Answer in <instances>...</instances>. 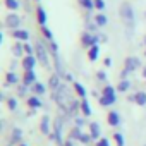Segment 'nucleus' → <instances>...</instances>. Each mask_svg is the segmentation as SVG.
Masks as SVG:
<instances>
[{"label": "nucleus", "instance_id": "3c124183", "mask_svg": "<svg viewBox=\"0 0 146 146\" xmlns=\"http://www.w3.org/2000/svg\"><path fill=\"white\" fill-rule=\"evenodd\" d=\"M144 45H146V36H144Z\"/></svg>", "mask_w": 146, "mask_h": 146}, {"label": "nucleus", "instance_id": "2f4dec72", "mask_svg": "<svg viewBox=\"0 0 146 146\" xmlns=\"http://www.w3.org/2000/svg\"><path fill=\"white\" fill-rule=\"evenodd\" d=\"M113 141L117 146H125V139H124L122 132H113Z\"/></svg>", "mask_w": 146, "mask_h": 146}, {"label": "nucleus", "instance_id": "4c0bfd02", "mask_svg": "<svg viewBox=\"0 0 146 146\" xmlns=\"http://www.w3.org/2000/svg\"><path fill=\"white\" fill-rule=\"evenodd\" d=\"M98 100H100V105H102V107H110V105H113V103H112V102H110L107 96H103V95H102Z\"/></svg>", "mask_w": 146, "mask_h": 146}, {"label": "nucleus", "instance_id": "20e7f679", "mask_svg": "<svg viewBox=\"0 0 146 146\" xmlns=\"http://www.w3.org/2000/svg\"><path fill=\"white\" fill-rule=\"evenodd\" d=\"M102 41V38H100V35L98 33H90V31H84L83 35H81V45L84 46V48H91L93 45H98Z\"/></svg>", "mask_w": 146, "mask_h": 146}, {"label": "nucleus", "instance_id": "6e6552de", "mask_svg": "<svg viewBox=\"0 0 146 146\" xmlns=\"http://www.w3.org/2000/svg\"><path fill=\"white\" fill-rule=\"evenodd\" d=\"M12 38L14 40H17V41H29V38H31V33L28 31V29H23V28H19V29H16V31H12Z\"/></svg>", "mask_w": 146, "mask_h": 146}, {"label": "nucleus", "instance_id": "37998d69", "mask_svg": "<svg viewBox=\"0 0 146 146\" xmlns=\"http://www.w3.org/2000/svg\"><path fill=\"white\" fill-rule=\"evenodd\" d=\"M64 79H65V81H70V83H74V76H72L70 72H65V76H64Z\"/></svg>", "mask_w": 146, "mask_h": 146}, {"label": "nucleus", "instance_id": "7ed1b4c3", "mask_svg": "<svg viewBox=\"0 0 146 146\" xmlns=\"http://www.w3.org/2000/svg\"><path fill=\"white\" fill-rule=\"evenodd\" d=\"M137 67H141V60L137 57H127L125 62H124V69L120 70V79H127V76L131 74V72H134Z\"/></svg>", "mask_w": 146, "mask_h": 146}, {"label": "nucleus", "instance_id": "864d4df0", "mask_svg": "<svg viewBox=\"0 0 146 146\" xmlns=\"http://www.w3.org/2000/svg\"><path fill=\"white\" fill-rule=\"evenodd\" d=\"M144 55H146V52H144Z\"/></svg>", "mask_w": 146, "mask_h": 146}, {"label": "nucleus", "instance_id": "de8ad7c7", "mask_svg": "<svg viewBox=\"0 0 146 146\" xmlns=\"http://www.w3.org/2000/svg\"><path fill=\"white\" fill-rule=\"evenodd\" d=\"M143 78L146 79V67H143Z\"/></svg>", "mask_w": 146, "mask_h": 146}, {"label": "nucleus", "instance_id": "ddd939ff", "mask_svg": "<svg viewBox=\"0 0 146 146\" xmlns=\"http://www.w3.org/2000/svg\"><path fill=\"white\" fill-rule=\"evenodd\" d=\"M46 11L41 7V5H38L36 7V21H38V24L40 26H46Z\"/></svg>", "mask_w": 146, "mask_h": 146}, {"label": "nucleus", "instance_id": "c85d7f7f", "mask_svg": "<svg viewBox=\"0 0 146 146\" xmlns=\"http://www.w3.org/2000/svg\"><path fill=\"white\" fill-rule=\"evenodd\" d=\"M81 136H83V132H81V129H79V127H74V129L69 132V139H70V141H79V139H81Z\"/></svg>", "mask_w": 146, "mask_h": 146}, {"label": "nucleus", "instance_id": "4468645a", "mask_svg": "<svg viewBox=\"0 0 146 146\" xmlns=\"http://www.w3.org/2000/svg\"><path fill=\"white\" fill-rule=\"evenodd\" d=\"M107 120H108V124H110L112 127L120 125V115H119V112L110 110V112H108V115H107Z\"/></svg>", "mask_w": 146, "mask_h": 146}, {"label": "nucleus", "instance_id": "603ef678", "mask_svg": "<svg viewBox=\"0 0 146 146\" xmlns=\"http://www.w3.org/2000/svg\"><path fill=\"white\" fill-rule=\"evenodd\" d=\"M9 146H12V144H9Z\"/></svg>", "mask_w": 146, "mask_h": 146}, {"label": "nucleus", "instance_id": "423d86ee", "mask_svg": "<svg viewBox=\"0 0 146 146\" xmlns=\"http://www.w3.org/2000/svg\"><path fill=\"white\" fill-rule=\"evenodd\" d=\"M62 119L58 117L57 120H55V124H53V134H50V137L53 139V141H57V144H60V146H64V139H62Z\"/></svg>", "mask_w": 146, "mask_h": 146}, {"label": "nucleus", "instance_id": "a19ab883", "mask_svg": "<svg viewBox=\"0 0 146 146\" xmlns=\"http://www.w3.org/2000/svg\"><path fill=\"white\" fill-rule=\"evenodd\" d=\"M96 146H110V141H108L107 137H100V139L96 141Z\"/></svg>", "mask_w": 146, "mask_h": 146}, {"label": "nucleus", "instance_id": "a211bd4d", "mask_svg": "<svg viewBox=\"0 0 146 146\" xmlns=\"http://www.w3.org/2000/svg\"><path fill=\"white\" fill-rule=\"evenodd\" d=\"M88 58L90 62H96L100 58V45H93L91 48H88Z\"/></svg>", "mask_w": 146, "mask_h": 146}, {"label": "nucleus", "instance_id": "c03bdc74", "mask_svg": "<svg viewBox=\"0 0 146 146\" xmlns=\"http://www.w3.org/2000/svg\"><path fill=\"white\" fill-rule=\"evenodd\" d=\"M103 65H105V67H110V65H112V58H110V57H107V58L103 60Z\"/></svg>", "mask_w": 146, "mask_h": 146}, {"label": "nucleus", "instance_id": "ea45409f", "mask_svg": "<svg viewBox=\"0 0 146 146\" xmlns=\"http://www.w3.org/2000/svg\"><path fill=\"white\" fill-rule=\"evenodd\" d=\"M48 48H50V53H58V45L55 41H48Z\"/></svg>", "mask_w": 146, "mask_h": 146}, {"label": "nucleus", "instance_id": "79ce46f5", "mask_svg": "<svg viewBox=\"0 0 146 146\" xmlns=\"http://www.w3.org/2000/svg\"><path fill=\"white\" fill-rule=\"evenodd\" d=\"M84 125H86V120H84L83 117H76V127L81 129V127H84Z\"/></svg>", "mask_w": 146, "mask_h": 146}, {"label": "nucleus", "instance_id": "a878e982", "mask_svg": "<svg viewBox=\"0 0 146 146\" xmlns=\"http://www.w3.org/2000/svg\"><path fill=\"white\" fill-rule=\"evenodd\" d=\"M134 98H136V103L139 107H144L146 105V91H136L134 93Z\"/></svg>", "mask_w": 146, "mask_h": 146}, {"label": "nucleus", "instance_id": "72a5a7b5", "mask_svg": "<svg viewBox=\"0 0 146 146\" xmlns=\"http://www.w3.org/2000/svg\"><path fill=\"white\" fill-rule=\"evenodd\" d=\"M105 7H107L105 0H95V9H96L98 12H103V11H105Z\"/></svg>", "mask_w": 146, "mask_h": 146}, {"label": "nucleus", "instance_id": "c756f323", "mask_svg": "<svg viewBox=\"0 0 146 146\" xmlns=\"http://www.w3.org/2000/svg\"><path fill=\"white\" fill-rule=\"evenodd\" d=\"M98 28H100V26L95 23V17H93L91 21H86V31H90V33L95 35V33H98Z\"/></svg>", "mask_w": 146, "mask_h": 146}, {"label": "nucleus", "instance_id": "f03ea898", "mask_svg": "<svg viewBox=\"0 0 146 146\" xmlns=\"http://www.w3.org/2000/svg\"><path fill=\"white\" fill-rule=\"evenodd\" d=\"M120 17L125 24V29H127V36L131 38L132 36V31H134V9L129 2H124L120 5Z\"/></svg>", "mask_w": 146, "mask_h": 146}, {"label": "nucleus", "instance_id": "7c9ffc66", "mask_svg": "<svg viewBox=\"0 0 146 146\" xmlns=\"http://www.w3.org/2000/svg\"><path fill=\"white\" fill-rule=\"evenodd\" d=\"M41 35H43V38H45L46 41H53V33L50 31L48 26H41Z\"/></svg>", "mask_w": 146, "mask_h": 146}, {"label": "nucleus", "instance_id": "f3484780", "mask_svg": "<svg viewBox=\"0 0 146 146\" xmlns=\"http://www.w3.org/2000/svg\"><path fill=\"white\" fill-rule=\"evenodd\" d=\"M12 53H14V57H26V52H24V43L23 41H16L14 43V46H12Z\"/></svg>", "mask_w": 146, "mask_h": 146}, {"label": "nucleus", "instance_id": "58836bf2", "mask_svg": "<svg viewBox=\"0 0 146 146\" xmlns=\"http://www.w3.org/2000/svg\"><path fill=\"white\" fill-rule=\"evenodd\" d=\"M91 139H93V137H91V134H90V132H88V134H86V132H83V136H81V139H79V141H81V143H84V144H90V143H91Z\"/></svg>", "mask_w": 146, "mask_h": 146}, {"label": "nucleus", "instance_id": "9b49d317", "mask_svg": "<svg viewBox=\"0 0 146 146\" xmlns=\"http://www.w3.org/2000/svg\"><path fill=\"white\" fill-rule=\"evenodd\" d=\"M36 81V74H35V70H24V76H23V84H26L28 88H31Z\"/></svg>", "mask_w": 146, "mask_h": 146}, {"label": "nucleus", "instance_id": "5fc2aeb1", "mask_svg": "<svg viewBox=\"0 0 146 146\" xmlns=\"http://www.w3.org/2000/svg\"><path fill=\"white\" fill-rule=\"evenodd\" d=\"M144 146H146V144H144Z\"/></svg>", "mask_w": 146, "mask_h": 146}, {"label": "nucleus", "instance_id": "2eb2a0df", "mask_svg": "<svg viewBox=\"0 0 146 146\" xmlns=\"http://www.w3.org/2000/svg\"><path fill=\"white\" fill-rule=\"evenodd\" d=\"M28 107H29L31 110H38V108H41V107H43V102L40 100V96L33 95V96H29V98H28Z\"/></svg>", "mask_w": 146, "mask_h": 146}, {"label": "nucleus", "instance_id": "4be33fe9", "mask_svg": "<svg viewBox=\"0 0 146 146\" xmlns=\"http://www.w3.org/2000/svg\"><path fill=\"white\" fill-rule=\"evenodd\" d=\"M31 91H33L36 96H43V95L46 93V86H45L43 83H35V84L31 86Z\"/></svg>", "mask_w": 146, "mask_h": 146}, {"label": "nucleus", "instance_id": "c9c22d12", "mask_svg": "<svg viewBox=\"0 0 146 146\" xmlns=\"http://www.w3.org/2000/svg\"><path fill=\"white\" fill-rule=\"evenodd\" d=\"M28 90H29V88L21 83V84L17 86V95H19V96H26V95H28Z\"/></svg>", "mask_w": 146, "mask_h": 146}, {"label": "nucleus", "instance_id": "bb28decb", "mask_svg": "<svg viewBox=\"0 0 146 146\" xmlns=\"http://www.w3.org/2000/svg\"><path fill=\"white\" fill-rule=\"evenodd\" d=\"M79 2V5L86 11V12H91L93 9H95V0H78Z\"/></svg>", "mask_w": 146, "mask_h": 146}, {"label": "nucleus", "instance_id": "f704fd0d", "mask_svg": "<svg viewBox=\"0 0 146 146\" xmlns=\"http://www.w3.org/2000/svg\"><path fill=\"white\" fill-rule=\"evenodd\" d=\"M24 52H26V55H35V46L33 45H29V41H24Z\"/></svg>", "mask_w": 146, "mask_h": 146}, {"label": "nucleus", "instance_id": "f257e3e1", "mask_svg": "<svg viewBox=\"0 0 146 146\" xmlns=\"http://www.w3.org/2000/svg\"><path fill=\"white\" fill-rule=\"evenodd\" d=\"M35 55L38 58V62L43 65V67H50V48H48V41L45 38H38L36 40V45H35Z\"/></svg>", "mask_w": 146, "mask_h": 146}, {"label": "nucleus", "instance_id": "0eeeda50", "mask_svg": "<svg viewBox=\"0 0 146 146\" xmlns=\"http://www.w3.org/2000/svg\"><path fill=\"white\" fill-rule=\"evenodd\" d=\"M36 64H38L36 55H26V57H23V69L24 70H35Z\"/></svg>", "mask_w": 146, "mask_h": 146}, {"label": "nucleus", "instance_id": "09e8293b", "mask_svg": "<svg viewBox=\"0 0 146 146\" xmlns=\"http://www.w3.org/2000/svg\"><path fill=\"white\" fill-rule=\"evenodd\" d=\"M19 146H28V144H24V143H21V144H19Z\"/></svg>", "mask_w": 146, "mask_h": 146}, {"label": "nucleus", "instance_id": "9d476101", "mask_svg": "<svg viewBox=\"0 0 146 146\" xmlns=\"http://www.w3.org/2000/svg\"><path fill=\"white\" fill-rule=\"evenodd\" d=\"M50 127H52V120H50V117H48V115H43L41 120H40V131H41V134L50 136V132H52Z\"/></svg>", "mask_w": 146, "mask_h": 146}, {"label": "nucleus", "instance_id": "cd10ccee", "mask_svg": "<svg viewBox=\"0 0 146 146\" xmlns=\"http://www.w3.org/2000/svg\"><path fill=\"white\" fill-rule=\"evenodd\" d=\"M4 4H5V7H7L11 12H16V11L21 7V2H19V0H5Z\"/></svg>", "mask_w": 146, "mask_h": 146}, {"label": "nucleus", "instance_id": "dca6fc26", "mask_svg": "<svg viewBox=\"0 0 146 146\" xmlns=\"http://www.w3.org/2000/svg\"><path fill=\"white\" fill-rule=\"evenodd\" d=\"M72 88H74V93L83 100V98H86L88 96V91H86V88L81 84V83H78V81H74V83H72Z\"/></svg>", "mask_w": 146, "mask_h": 146}, {"label": "nucleus", "instance_id": "aec40b11", "mask_svg": "<svg viewBox=\"0 0 146 146\" xmlns=\"http://www.w3.org/2000/svg\"><path fill=\"white\" fill-rule=\"evenodd\" d=\"M21 139H23V131L19 127H14L11 134V144H21Z\"/></svg>", "mask_w": 146, "mask_h": 146}, {"label": "nucleus", "instance_id": "49530a36", "mask_svg": "<svg viewBox=\"0 0 146 146\" xmlns=\"http://www.w3.org/2000/svg\"><path fill=\"white\" fill-rule=\"evenodd\" d=\"M100 38H102V43H105L108 38H107V35H100Z\"/></svg>", "mask_w": 146, "mask_h": 146}, {"label": "nucleus", "instance_id": "1a4fd4ad", "mask_svg": "<svg viewBox=\"0 0 146 146\" xmlns=\"http://www.w3.org/2000/svg\"><path fill=\"white\" fill-rule=\"evenodd\" d=\"M102 95H103V96H107L112 103H115V102H117V88H113V86H110V84H105V88H103Z\"/></svg>", "mask_w": 146, "mask_h": 146}, {"label": "nucleus", "instance_id": "39448f33", "mask_svg": "<svg viewBox=\"0 0 146 146\" xmlns=\"http://www.w3.org/2000/svg\"><path fill=\"white\" fill-rule=\"evenodd\" d=\"M21 23H23V19H21L19 14H16V12L7 14V16H5V21H4L5 28H7V29H12V31L19 29V28H21Z\"/></svg>", "mask_w": 146, "mask_h": 146}, {"label": "nucleus", "instance_id": "412c9836", "mask_svg": "<svg viewBox=\"0 0 146 146\" xmlns=\"http://www.w3.org/2000/svg\"><path fill=\"white\" fill-rule=\"evenodd\" d=\"M93 17H95V23H96V24H98L100 28H105V26L108 24V17H107V16H105L103 12H96V14H95Z\"/></svg>", "mask_w": 146, "mask_h": 146}, {"label": "nucleus", "instance_id": "a18cd8bd", "mask_svg": "<svg viewBox=\"0 0 146 146\" xmlns=\"http://www.w3.org/2000/svg\"><path fill=\"white\" fill-rule=\"evenodd\" d=\"M64 146H74V143H72V141H70V139H67V141H65V143H64Z\"/></svg>", "mask_w": 146, "mask_h": 146}, {"label": "nucleus", "instance_id": "6ab92c4d", "mask_svg": "<svg viewBox=\"0 0 146 146\" xmlns=\"http://www.w3.org/2000/svg\"><path fill=\"white\" fill-rule=\"evenodd\" d=\"M90 134H91L93 139H100V136H102V127H100L98 122H90Z\"/></svg>", "mask_w": 146, "mask_h": 146}, {"label": "nucleus", "instance_id": "8fccbe9b", "mask_svg": "<svg viewBox=\"0 0 146 146\" xmlns=\"http://www.w3.org/2000/svg\"><path fill=\"white\" fill-rule=\"evenodd\" d=\"M35 2H36V4H40V2H41V0H35Z\"/></svg>", "mask_w": 146, "mask_h": 146}, {"label": "nucleus", "instance_id": "b1692460", "mask_svg": "<svg viewBox=\"0 0 146 146\" xmlns=\"http://www.w3.org/2000/svg\"><path fill=\"white\" fill-rule=\"evenodd\" d=\"M5 81H7V84H19V76L16 74V70H9L7 72V76H5Z\"/></svg>", "mask_w": 146, "mask_h": 146}, {"label": "nucleus", "instance_id": "e433bc0d", "mask_svg": "<svg viewBox=\"0 0 146 146\" xmlns=\"http://www.w3.org/2000/svg\"><path fill=\"white\" fill-rule=\"evenodd\" d=\"M96 79H98L100 83H107V79H108V78H107V72H105V70H98V72H96Z\"/></svg>", "mask_w": 146, "mask_h": 146}, {"label": "nucleus", "instance_id": "f8f14e48", "mask_svg": "<svg viewBox=\"0 0 146 146\" xmlns=\"http://www.w3.org/2000/svg\"><path fill=\"white\" fill-rule=\"evenodd\" d=\"M60 79H62V76H60V74H57V72H53V74L50 76V81H48V86H50V90H52V91H55V90H58V88L62 86V83H60Z\"/></svg>", "mask_w": 146, "mask_h": 146}, {"label": "nucleus", "instance_id": "473e14b6", "mask_svg": "<svg viewBox=\"0 0 146 146\" xmlns=\"http://www.w3.org/2000/svg\"><path fill=\"white\" fill-rule=\"evenodd\" d=\"M7 107H9V110H17V100L14 96L7 98Z\"/></svg>", "mask_w": 146, "mask_h": 146}, {"label": "nucleus", "instance_id": "5701e85b", "mask_svg": "<svg viewBox=\"0 0 146 146\" xmlns=\"http://www.w3.org/2000/svg\"><path fill=\"white\" fill-rule=\"evenodd\" d=\"M81 112H83V117H90V115L93 113V110H91V105H90L88 98H83V100H81Z\"/></svg>", "mask_w": 146, "mask_h": 146}, {"label": "nucleus", "instance_id": "393cba45", "mask_svg": "<svg viewBox=\"0 0 146 146\" xmlns=\"http://www.w3.org/2000/svg\"><path fill=\"white\" fill-rule=\"evenodd\" d=\"M131 90V81L129 79H120V83L117 84V91L119 93H127Z\"/></svg>", "mask_w": 146, "mask_h": 146}]
</instances>
